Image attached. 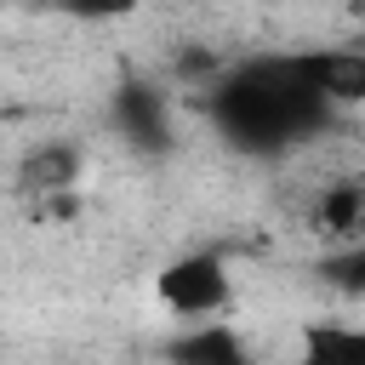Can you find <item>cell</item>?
<instances>
[{
    "mask_svg": "<svg viewBox=\"0 0 365 365\" xmlns=\"http://www.w3.org/2000/svg\"><path fill=\"white\" fill-rule=\"evenodd\" d=\"M314 274H319L325 285L348 291V297H365V240H354V245H331V251L314 262Z\"/></svg>",
    "mask_w": 365,
    "mask_h": 365,
    "instance_id": "7",
    "label": "cell"
},
{
    "mask_svg": "<svg viewBox=\"0 0 365 365\" xmlns=\"http://www.w3.org/2000/svg\"><path fill=\"white\" fill-rule=\"evenodd\" d=\"M302 348H308V359H354V365H365V331H348V325H314L302 336Z\"/></svg>",
    "mask_w": 365,
    "mask_h": 365,
    "instance_id": "8",
    "label": "cell"
},
{
    "mask_svg": "<svg viewBox=\"0 0 365 365\" xmlns=\"http://www.w3.org/2000/svg\"><path fill=\"white\" fill-rule=\"evenodd\" d=\"M137 0H51V11H68V17H125Z\"/></svg>",
    "mask_w": 365,
    "mask_h": 365,
    "instance_id": "9",
    "label": "cell"
},
{
    "mask_svg": "<svg viewBox=\"0 0 365 365\" xmlns=\"http://www.w3.org/2000/svg\"><path fill=\"white\" fill-rule=\"evenodd\" d=\"M108 125L125 148H137L143 160H165L177 148V103H171V86L148 80V74H131L108 91Z\"/></svg>",
    "mask_w": 365,
    "mask_h": 365,
    "instance_id": "3",
    "label": "cell"
},
{
    "mask_svg": "<svg viewBox=\"0 0 365 365\" xmlns=\"http://www.w3.org/2000/svg\"><path fill=\"white\" fill-rule=\"evenodd\" d=\"M200 108H205L211 131L245 160L297 154L342 120L336 103L325 97V86H319L314 46L228 57L200 86Z\"/></svg>",
    "mask_w": 365,
    "mask_h": 365,
    "instance_id": "1",
    "label": "cell"
},
{
    "mask_svg": "<svg viewBox=\"0 0 365 365\" xmlns=\"http://www.w3.org/2000/svg\"><path fill=\"white\" fill-rule=\"evenodd\" d=\"M314 68L336 114L365 108V46H314Z\"/></svg>",
    "mask_w": 365,
    "mask_h": 365,
    "instance_id": "5",
    "label": "cell"
},
{
    "mask_svg": "<svg viewBox=\"0 0 365 365\" xmlns=\"http://www.w3.org/2000/svg\"><path fill=\"white\" fill-rule=\"evenodd\" d=\"M171 359H205V365H234L245 359V342L234 336V325L217 314V319H188V331L177 342H165Z\"/></svg>",
    "mask_w": 365,
    "mask_h": 365,
    "instance_id": "6",
    "label": "cell"
},
{
    "mask_svg": "<svg viewBox=\"0 0 365 365\" xmlns=\"http://www.w3.org/2000/svg\"><path fill=\"white\" fill-rule=\"evenodd\" d=\"M154 302L171 319H217L234 308V262L211 245H188L165 257L154 274Z\"/></svg>",
    "mask_w": 365,
    "mask_h": 365,
    "instance_id": "2",
    "label": "cell"
},
{
    "mask_svg": "<svg viewBox=\"0 0 365 365\" xmlns=\"http://www.w3.org/2000/svg\"><path fill=\"white\" fill-rule=\"evenodd\" d=\"M80 177H86V143H74V137H40V143H29L17 154V171H11V182L29 200H40V205L74 194Z\"/></svg>",
    "mask_w": 365,
    "mask_h": 365,
    "instance_id": "4",
    "label": "cell"
},
{
    "mask_svg": "<svg viewBox=\"0 0 365 365\" xmlns=\"http://www.w3.org/2000/svg\"><path fill=\"white\" fill-rule=\"evenodd\" d=\"M0 6H46L51 11V0H0Z\"/></svg>",
    "mask_w": 365,
    "mask_h": 365,
    "instance_id": "10",
    "label": "cell"
}]
</instances>
